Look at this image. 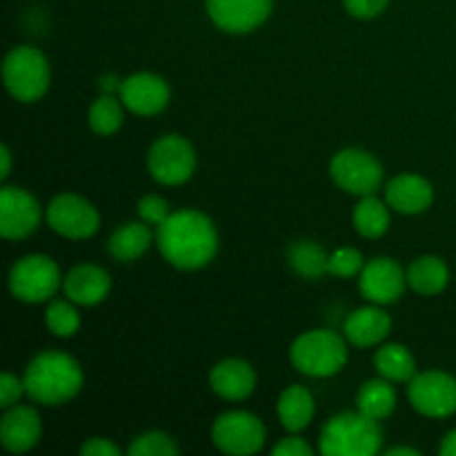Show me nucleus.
<instances>
[{"mask_svg": "<svg viewBox=\"0 0 456 456\" xmlns=\"http://www.w3.org/2000/svg\"><path fill=\"white\" fill-rule=\"evenodd\" d=\"M156 245L169 265L178 270H199L208 265L218 249V234L212 218L194 209L169 214L159 225Z\"/></svg>", "mask_w": 456, "mask_h": 456, "instance_id": "obj_1", "label": "nucleus"}, {"mask_svg": "<svg viewBox=\"0 0 456 456\" xmlns=\"http://www.w3.org/2000/svg\"><path fill=\"white\" fill-rule=\"evenodd\" d=\"M25 392L40 405H62L83 387V370L65 352H43L25 370Z\"/></svg>", "mask_w": 456, "mask_h": 456, "instance_id": "obj_2", "label": "nucleus"}, {"mask_svg": "<svg viewBox=\"0 0 456 456\" xmlns=\"http://www.w3.org/2000/svg\"><path fill=\"white\" fill-rule=\"evenodd\" d=\"M383 430L363 412H343L325 423L319 450L325 456H372L381 450Z\"/></svg>", "mask_w": 456, "mask_h": 456, "instance_id": "obj_3", "label": "nucleus"}, {"mask_svg": "<svg viewBox=\"0 0 456 456\" xmlns=\"http://www.w3.org/2000/svg\"><path fill=\"white\" fill-rule=\"evenodd\" d=\"M289 359L298 372L325 379L341 372L347 361V347L346 341L332 330H312L294 341Z\"/></svg>", "mask_w": 456, "mask_h": 456, "instance_id": "obj_4", "label": "nucleus"}, {"mask_svg": "<svg viewBox=\"0 0 456 456\" xmlns=\"http://www.w3.org/2000/svg\"><path fill=\"white\" fill-rule=\"evenodd\" d=\"M7 92L20 102H36L49 89V65L43 52L29 45L12 49L3 62Z\"/></svg>", "mask_w": 456, "mask_h": 456, "instance_id": "obj_5", "label": "nucleus"}, {"mask_svg": "<svg viewBox=\"0 0 456 456\" xmlns=\"http://www.w3.org/2000/svg\"><path fill=\"white\" fill-rule=\"evenodd\" d=\"M61 270L45 254H29L13 263L9 272V289L22 303H43L56 294Z\"/></svg>", "mask_w": 456, "mask_h": 456, "instance_id": "obj_6", "label": "nucleus"}, {"mask_svg": "<svg viewBox=\"0 0 456 456\" xmlns=\"http://www.w3.org/2000/svg\"><path fill=\"white\" fill-rule=\"evenodd\" d=\"M147 167L160 185H183L196 169L194 147L178 134H167L151 145Z\"/></svg>", "mask_w": 456, "mask_h": 456, "instance_id": "obj_7", "label": "nucleus"}, {"mask_svg": "<svg viewBox=\"0 0 456 456\" xmlns=\"http://www.w3.org/2000/svg\"><path fill=\"white\" fill-rule=\"evenodd\" d=\"M330 174L341 190L356 196L374 194L383 181L381 163L372 154L356 147L338 151L330 163Z\"/></svg>", "mask_w": 456, "mask_h": 456, "instance_id": "obj_8", "label": "nucleus"}, {"mask_svg": "<svg viewBox=\"0 0 456 456\" xmlns=\"http://www.w3.org/2000/svg\"><path fill=\"white\" fill-rule=\"evenodd\" d=\"M212 441L221 452L249 456L265 444V428L261 419L249 412H225L214 421Z\"/></svg>", "mask_w": 456, "mask_h": 456, "instance_id": "obj_9", "label": "nucleus"}, {"mask_svg": "<svg viewBox=\"0 0 456 456\" xmlns=\"http://www.w3.org/2000/svg\"><path fill=\"white\" fill-rule=\"evenodd\" d=\"M408 396L414 410L423 417H452L456 412V379L439 370L414 374L408 386Z\"/></svg>", "mask_w": 456, "mask_h": 456, "instance_id": "obj_10", "label": "nucleus"}, {"mask_svg": "<svg viewBox=\"0 0 456 456\" xmlns=\"http://www.w3.org/2000/svg\"><path fill=\"white\" fill-rule=\"evenodd\" d=\"M47 223L53 232H58L65 239H89L98 232L101 216L96 208L83 196L61 194L49 203Z\"/></svg>", "mask_w": 456, "mask_h": 456, "instance_id": "obj_11", "label": "nucleus"}, {"mask_svg": "<svg viewBox=\"0 0 456 456\" xmlns=\"http://www.w3.org/2000/svg\"><path fill=\"white\" fill-rule=\"evenodd\" d=\"M40 223V205L29 191L4 185L0 191V234L7 240L27 239Z\"/></svg>", "mask_w": 456, "mask_h": 456, "instance_id": "obj_12", "label": "nucleus"}, {"mask_svg": "<svg viewBox=\"0 0 456 456\" xmlns=\"http://www.w3.org/2000/svg\"><path fill=\"white\" fill-rule=\"evenodd\" d=\"M405 283H408V272H403L395 258L387 256H379L363 265L359 279L361 294L377 305L399 301L405 292Z\"/></svg>", "mask_w": 456, "mask_h": 456, "instance_id": "obj_13", "label": "nucleus"}, {"mask_svg": "<svg viewBox=\"0 0 456 456\" xmlns=\"http://www.w3.org/2000/svg\"><path fill=\"white\" fill-rule=\"evenodd\" d=\"M208 13L218 29L248 34L267 20L272 0H208Z\"/></svg>", "mask_w": 456, "mask_h": 456, "instance_id": "obj_14", "label": "nucleus"}, {"mask_svg": "<svg viewBox=\"0 0 456 456\" xmlns=\"http://www.w3.org/2000/svg\"><path fill=\"white\" fill-rule=\"evenodd\" d=\"M120 101L129 111L138 116H154L167 107L169 87L156 74H134L120 83Z\"/></svg>", "mask_w": 456, "mask_h": 456, "instance_id": "obj_15", "label": "nucleus"}, {"mask_svg": "<svg viewBox=\"0 0 456 456\" xmlns=\"http://www.w3.org/2000/svg\"><path fill=\"white\" fill-rule=\"evenodd\" d=\"M43 435L40 414L31 405H12L0 421V444L13 454H22L34 448Z\"/></svg>", "mask_w": 456, "mask_h": 456, "instance_id": "obj_16", "label": "nucleus"}, {"mask_svg": "<svg viewBox=\"0 0 456 456\" xmlns=\"http://www.w3.org/2000/svg\"><path fill=\"white\" fill-rule=\"evenodd\" d=\"M386 200L399 214H421L435 200V190L430 181L417 174H401L387 183Z\"/></svg>", "mask_w": 456, "mask_h": 456, "instance_id": "obj_17", "label": "nucleus"}, {"mask_svg": "<svg viewBox=\"0 0 456 456\" xmlns=\"http://www.w3.org/2000/svg\"><path fill=\"white\" fill-rule=\"evenodd\" d=\"M110 288V274L102 267L89 265V263L74 267L62 281L65 297L74 301L76 305H96V303L105 301Z\"/></svg>", "mask_w": 456, "mask_h": 456, "instance_id": "obj_18", "label": "nucleus"}, {"mask_svg": "<svg viewBox=\"0 0 456 456\" xmlns=\"http://www.w3.org/2000/svg\"><path fill=\"white\" fill-rule=\"evenodd\" d=\"M209 386L221 399L243 401L256 387V374H254L252 365L245 361L227 359L209 372Z\"/></svg>", "mask_w": 456, "mask_h": 456, "instance_id": "obj_19", "label": "nucleus"}, {"mask_svg": "<svg viewBox=\"0 0 456 456\" xmlns=\"http://www.w3.org/2000/svg\"><path fill=\"white\" fill-rule=\"evenodd\" d=\"M390 328L392 321L387 312H383L374 303V305L359 307L356 312H352L346 319V323H343V334H346V338L352 346L372 347L387 337Z\"/></svg>", "mask_w": 456, "mask_h": 456, "instance_id": "obj_20", "label": "nucleus"}, {"mask_svg": "<svg viewBox=\"0 0 456 456\" xmlns=\"http://www.w3.org/2000/svg\"><path fill=\"white\" fill-rule=\"evenodd\" d=\"M151 230H150V223H125L120 225L118 230L111 234L110 243H107V249H110L111 256L120 263H132L136 258H141L142 254L150 249L151 245Z\"/></svg>", "mask_w": 456, "mask_h": 456, "instance_id": "obj_21", "label": "nucleus"}, {"mask_svg": "<svg viewBox=\"0 0 456 456\" xmlns=\"http://www.w3.org/2000/svg\"><path fill=\"white\" fill-rule=\"evenodd\" d=\"M276 410H279L281 426L297 435L310 426L312 417H314V399L303 386H292L279 396Z\"/></svg>", "mask_w": 456, "mask_h": 456, "instance_id": "obj_22", "label": "nucleus"}, {"mask_svg": "<svg viewBox=\"0 0 456 456\" xmlns=\"http://www.w3.org/2000/svg\"><path fill=\"white\" fill-rule=\"evenodd\" d=\"M450 281V270L439 256H421L408 267V283L423 297L444 292Z\"/></svg>", "mask_w": 456, "mask_h": 456, "instance_id": "obj_23", "label": "nucleus"}, {"mask_svg": "<svg viewBox=\"0 0 456 456\" xmlns=\"http://www.w3.org/2000/svg\"><path fill=\"white\" fill-rule=\"evenodd\" d=\"M356 405H359V412L370 419H377V421L390 417L396 408V392L392 387V381L374 379V381L365 383L356 395Z\"/></svg>", "mask_w": 456, "mask_h": 456, "instance_id": "obj_24", "label": "nucleus"}, {"mask_svg": "<svg viewBox=\"0 0 456 456\" xmlns=\"http://www.w3.org/2000/svg\"><path fill=\"white\" fill-rule=\"evenodd\" d=\"M352 221H354L356 232L361 236H365V239H379L390 227V209L374 194L361 196V203L356 205Z\"/></svg>", "mask_w": 456, "mask_h": 456, "instance_id": "obj_25", "label": "nucleus"}, {"mask_svg": "<svg viewBox=\"0 0 456 456\" xmlns=\"http://www.w3.org/2000/svg\"><path fill=\"white\" fill-rule=\"evenodd\" d=\"M374 365H377L379 374L387 381H412L414 377V356L410 354V350L401 343H390V346H383L381 350L374 356Z\"/></svg>", "mask_w": 456, "mask_h": 456, "instance_id": "obj_26", "label": "nucleus"}, {"mask_svg": "<svg viewBox=\"0 0 456 456\" xmlns=\"http://www.w3.org/2000/svg\"><path fill=\"white\" fill-rule=\"evenodd\" d=\"M328 258L323 248L312 240H298L289 248V265L303 279L314 281L328 274Z\"/></svg>", "mask_w": 456, "mask_h": 456, "instance_id": "obj_27", "label": "nucleus"}, {"mask_svg": "<svg viewBox=\"0 0 456 456\" xmlns=\"http://www.w3.org/2000/svg\"><path fill=\"white\" fill-rule=\"evenodd\" d=\"M123 125V101L114 98L111 94L101 96L89 107V127L98 136H111Z\"/></svg>", "mask_w": 456, "mask_h": 456, "instance_id": "obj_28", "label": "nucleus"}, {"mask_svg": "<svg viewBox=\"0 0 456 456\" xmlns=\"http://www.w3.org/2000/svg\"><path fill=\"white\" fill-rule=\"evenodd\" d=\"M45 323L52 334L61 338L74 337L80 330V314L74 307V301H52L45 314Z\"/></svg>", "mask_w": 456, "mask_h": 456, "instance_id": "obj_29", "label": "nucleus"}, {"mask_svg": "<svg viewBox=\"0 0 456 456\" xmlns=\"http://www.w3.org/2000/svg\"><path fill=\"white\" fill-rule=\"evenodd\" d=\"M132 456H174L178 454V445L165 432H145L136 436L129 445Z\"/></svg>", "mask_w": 456, "mask_h": 456, "instance_id": "obj_30", "label": "nucleus"}, {"mask_svg": "<svg viewBox=\"0 0 456 456\" xmlns=\"http://www.w3.org/2000/svg\"><path fill=\"white\" fill-rule=\"evenodd\" d=\"M363 270V256L354 248H341L330 254L328 258V274L338 276V279H350Z\"/></svg>", "mask_w": 456, "mask_h": 456, "instance_id": "obj_31", "label": "nucleus"}, {"mask_svg": "<svg viewBox=\"0 0 456 456\" xmlns=\"http://www.w3.org/2000/svg\"><path fill=\"white\" fill-rule=\"evenodd\" d=\"M138 216L145 223H150V225H163L169 218L167 200L154 194L142 196V199L138 200Z\"/></svg>", "mask_w": 456, "mask_h": 456, "instance_id": "obj_32", "label": "nucleus"}, {"mask_svg": "<svg viewBox=\"0 0 456 456\" xmlns=\"http://www.w3.org/2000/svg\"><path fill=\"white\" fill-rule=\"evenodd\" d=\"M25 392V381H20L18 377H13L12 372H4L0 377V408H12L18 403V399Z\"/></svg>", "mask_w": 456, "mask_h": 456, "instance_id": "obj_33", "label": "nucleus"}, {"mask_svg": "<svg viewBox=\"0 0 456 456\" xmlns=\"http://www.w3.org/2000/svg\"><path fill=\"white\" fill-rule=\"evenodd\" d=\"M343 3L354 18H374L387 7L390 0H343Z\"/></svg>", "mask_w": 456, "mask_h": 456, "instance_id": "obj_34", "label": "nucleus"}, {"mask_svg": "<svg viewBox=\"0 0 456 456\" xmlns=\"http://www.w3.org/2000/svg\"><path fill=\"white\" fill-rule=\"evenodd\" d=\"M274 456H312V448L298 436H288V439H281L279 444L272 450Z\"/></svg>", "mask_w": 456, "mask_h": 456, "instance_id": "obj_35", "label": "nucleus"}, {"mask_svg": "<svg viewBox=\"0 0 456 456\" xmlns=\"http://www.w3.org/2000/svg\"><path fill=\"white\" fill-rule=\"evenodd\" d=\"M80 454L83 456H118L120 448L111 444L110 439H101V436H94V439L85 441L80 445Z\"/></svg>", "mask_w": 456, "mask_h": 456, "instance_id": "obj_36", "label": "nucleus"}, {"mask_svg": "<svg viewBox=\"0 0 456 456\" xmlns=\"http://www.w3.org/2000/svg\"><path fill=\"white\" fill-rule=\"evenodd\" d=\"M0 159H3V169H0V178H7L12 174V151H9L7 145L0 147Z\"/></svg>", "mask_w": 456, "mask_h": 456, "instance_id": "obj_37", "label": "nucleus"}, {"mask_svg": "<svg viewBox=\"0 0 456 456\" xmlns=\"http://www.w3.org/2000/svg\"><path fill=\"white\" fill-rule=\"evenodd\" d=\"M439 452L444 456H456V430L450 432L448 436L444 439V444H441Z\"/></svg>", "mask_w": 456, "mask_h": 456, "instance_id": "obj_38", "label": "nucleus"}, {"mask_svg": "<svg viewBox=\"0 0 456 456\" xmlns=\"http://www.w3.org/2000/svg\"><path fill=\"white\" fill-rule=\"evenodd\" d=\"M386 454H387V456H401V454H405V456H419V450H414V448H390Z\"/></svg>", "mask_w": 456, "mask_h": 456, "instance_id": "obj_39", "label": "nucleus"}]
</instances>
